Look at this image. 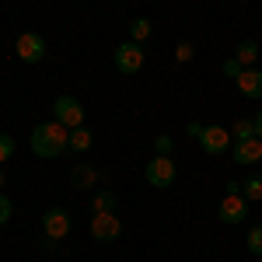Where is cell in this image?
I'll return each instance as SVG.
<instances>
[{
	"instance_id": "e0dca14e",
	"label": "cell",
	"mask_w": 262,
	"mask_h": 262,
	"mask_svg": "<svg viewBox=\"0 0 262 262\" xmlns=\"http://www.w3.org/2000/svg\"><path fill=\"white\" fill-rule=\"evenodd\" d=\"M245 245H248V252H252V255H262V224L248 227V238H245Z\"/></svg>"
},
{
	"instance_id": "ffe728a7",
	"label": "cell",
	"mask_w": 262,
	"mask_h": 262,
	"mask_svg": "<svg viewBox=\"0 0 262 262\" xmlns=\"http://www.w3.org/2000/svg\"><path fill=\"white\" fill-rule=\"evenodd\" d=\"M11 154H14V137L0 133V164H4V161H11Z\"/></svg>"
},
{
	"instance_id": "44dd1931",
	"label": "cell",
	"mask_w": 262,
	"mask_h": 262,
	"mask_svg": "<svg viewBox=\"0 0 262 262\" xmlns=\"http://www.w3.org/2000/svg\"><path fill=\"white\" fill-rule=\"evenodd\" d=\"M192 53H196L192 42H179V46H175V60H179V63H189V60H192Z\"/></svg>"
},
{
	"instance_id": "4316f807",
	"label": "cell",
	"mask_w": 262,
	"mask_h": 262,
	"mask_svg": "<svg viewBox=\"0 0 262 262\" xmlns=\"http://www.w3.org/2000/svg\"><path fill=\"white\" fill-rule=\"evenodd\" d=\"M0 189H4V168H0Z\"/></svg>"
},
{
	"instance_id": "5b68a950",
	"label": "cell",
	"mask_w": 262,
	"mask_h": 262,
	"mask_svg": "<svg viewBox=\"0 0 262 262\" xmlns=\"http://www.w3.org/2000/svg\"><path fill=\"white\" fill-rule=\"evenodd\" d=\"M112 63H116V70H122V74H137V70L143 67V46L133 42V39H126L122 46H116Z\"/></svg>"
},
{
	"instance_id": "6da1fadb",
	"label": "cell",
	"mask_w": 262,
	"mask_h": 262,
	"mask_svg": "<svg viewBox=\"0 0 262 262\" xmlns=\"http://www.w3.org/2000/svg\"><path fill=\"white\" fill-rule=\"evenodd\" d=\"M28 147L46 158V161H53V158H63L67 150H70V129L63 126V122H39L35 129H32V137H28Z\"/></svg>"
},
{
	"instance_id": "3957f363",
	"label": "cell",
	"mask_w": 262,
	"mask_h": 262,
	"mask_svg": "<svg viewBox=\"0 0 262 262\" xmlns=\"http://www.w3.org/2000/svg\"><path fill=\"white\" fill-rule=\"evenodd\" d=\"M70 227H74V221H70V213L63 210V206H49L46 213H42V231H46V242H63L67 234H70Z\"/></svg>"
},
{
	"instance_id": "52a82bcc",
	"label": "cell",
	"mask_w": 262,
	"mask_h": 262,
	"mask_svg": "<svg viewBox=\"0 0 262 262\" xmlns=\"http://www.w3.org/2000/svg\"><path fill=\"white\" fill-rule=\"evenodd\" d=\"M217 217L224 224H242L248 217V200H245L242 192H227L221 200V206H217Z\"/></svg>"
},
{
	"instance_id": "30bf717a",
	"label": "cell",
	"mask_w": 262,
	"mask_h": 262,
	"mask_svg": "<svg viewBox=\"0 0 262 262\" xmlns=\"http://www.w3.org/2000/svg\"><path fill=\"white\" fill-rule=\"evenodd\" d=\"M234 84H238V91H242L245 98H252V101L262 98V70H255V67H245Z\"/></svg>"
},
{
	"instance_id": "9a60e30c",
	"label": "cell",
	"mask_w": 262,
	"mask_h": 262,
	"mask_svg": "<svg viewBox=\"0 0 262 262\" xmlns=\"http://www.w3.org/2000/svg\"><path fill=\"white\" fill-rule=\"evenodd\" d=\"M150 32H154V25H150V18H133V25H129V39L133 42H147L150 39Z\"/></svg>"
},
{
	"instance_id": "d6986e66",
	"label": "cell",
	"mask_w": 262,
	"mask_h": 262,
	"mask_svg": "<svg viewBox=\"0 0 262 262\" xmlns=\"http://www.w3.org/2000/svg\"><path fill=\"white\" fill-rule=\"evenodd\" d=\"M242 196H245V200H248V203L262 200V179H248V182H245V185H242Z\"/></svg>"
},
{
	"instance_id": "4fadbf2b",
	"label": "cell",
	"mask_w": 262,
	"mask_h": 262,
	"mask_svg": "<svg viewBox=\"0 0 262 262\" xmlns=\"http://www.w3.org/2000/svg\"><path fill=\"white\" fill-rule=\"evenodd\" d=\"M91 143H95V133H91L88 126H77V129H70V150H74V154H84V150H91Z\"/></svg>"
},
{
	"instance_id": "5bb4252c",
	"label": "cell",
	"mask_w": 262,
	"mask_h": 262,
	"mask_svg": "<svg viewBox=\"0 0 262 262\" xmlns=\"http://www.w3.org/2000/svg\"><path fill=\"white\" fill-rule=\"evenodd\" d=\"M95 182H98V171H95L91 164L81 161L74 168V185H77V189H95Z\"/></svg>"
},
{
	"instance_id": "ac0fdd59",
	"label": "cell",
	"mask_w": 262,
	"mask_h": 262,
	"mask_svg": "<svg viewBox=\"0 0 262 262\" xmlns=\"http://www.w3.org/2000/svg\"><path fill=\"white\" fill-rule=\"evenodd\" d=\"M231 137H234V140H248V137H255V122H252V119H238V122H234V129H231Z\"/></svg>"
},
{
	"instance_id": "ba28073f",
	"label": "cell",
	"mask_w": 262,
	"mask_h": 262,
	"mask_svg": "<svg viewBox=\"0 0 262 262\" xmlns=\"http://www.w3.org/2000/svg\"><path fill=\"white\" fill-rule=\"evenodd\" d=\"M196 140H200V147L206 154H224L231 147V129H224V126H203V133Z\"/></svg>"
},
{
	"instance_id": "cb8c5ba5",
	"label": "cell",
	"mask_w": 262,
	"mask_h": 262,
	"mask_svg": "<svg viewBox=\"0 0 262 262\" xmlns=\"http://www.w3.org/2000/svg\"><path fill=\"white\" fill-rule=\"evenodd\" d=\"M245 67L238 60H234V56H231V60H224V74H227V77H234V81H238V74H242Z\"/></svg>"
},
{
	"instance_id": "603a6c76",
	"label": "cell",
	"mask_w": 262,
	"mask_h": 262,
	"mask_svg": "<svg viewBox=\"0 0 262 262\" xmlns=\"http://www.w3.org/2000/svg\"><path fill=\"white\" fill-rule=\"evenodd\" d=\"M11 210H14V206H11V196H4V192H0V227L11 221Z\"/></svg>"
},
{
	"instance_id": "7a4b0ae2",
	"label": "cell",
	"mask_w": 262,
	"mask_h": 262,
	"mask_svg": "<svg viewBox=\"0 0 262 262\" xmlns=\"http://www.w3.org/2000/svg\"><path fill=\"white\" fill-rule=\"evenodd\" d=\"M143 179L150 182L154 189H168V185H175L179 168H175V161H171V154H154V158L147 161V168H143Z\"/></svg>"
},
{
	"instance_id": "277c9868",
	"label": "cell",
	"mask_w": 262,
	"mask_h": 262,
	"mask_svg": "<svg viewBox=\"0 0 262 262\" xmlns=\"http://www.w3.org/2000/svg\"><path fill=\"white\" fill-rule=\"evenodd\" d=\"M53 116H56V122H63L67 129H77V126H84V105L74 95H60V98L53 101Z\"/></svg>"
},
{
	"instance_id": "8992f818",
	"label": "cell",
	"mask_w": 262,
	"mask_h": 262,
	"mask_svg": "<svg viewBox=\"0 0 262 262\" xmlns=\"http://www.w3.org/2000/svg\"><path fill=\"white\" fill-rule=\"evenodd\" d=\"M14 53H18L21 63H42L46 60V39L39 32H21L18 42H14Z\"/></svg>"
},
{
	"instance_id": "2e32d148",
	"label": "cell",
	"mask_w": 262,
	"mask_h": 262,
	"mask_svg": "<svg viewBox=\"0 0 262 262\" xmlns=\"http://www.w3.org/2000/svg\"><path fill=\"white\" fill-rule=\"evenodd\" d=\"M91 213H116V196L112 192H95L91 196Z\"/></svg>"
},
{
	"instance_id": "d4e9b609",
	"label": "cell",
	"mask_w": 262,
	"mask_h": 262,
	"mask_svg": "<svg viewBox=\"0 0 262 262\" xmlns=\"http://www.w3.org/2000/svg\"><path fill=\"white\" fill-rule=\"evenodd\" d=\"M185 133H189V137H200L203 126H200V122H189V126H185Z\"/></svg>"
},
{
	"instance_id": "9c48e42d",
	"label": "cell",
	"mask_w": 262,
	"mask_h": 262,
	"mask_svg": "<svg viewBox=\"0 0 262 262\" xmlns=\"http://www.w3.org/2000/svg\"><path fill=\"white\" fill-rule=\"evenodd\" d=\"M91 234H95V242H116L122 234V221L116 213H95L91 217Z\"/></svg>"
},
{
	"instance_id": "7c38bea8",
	"label": "cell",
	"mask_w": 262,
	"mask_h": 262,
	"mask_svg": "<svg viewBox=\"0 0 262 262\" xmlns=\"http://www.w3.org/2000/svg\"><path fill=\"white\" fill-rule=\"evenodd\" d=\"M259 56H262V46H259V42H252V39L238 42V49H234V60L242 63V67H255Z\"/></svg>"
},
{
	"instance_id": "484cf974",
	"label": "cell",
	"mask_w": 262,
	"mask_h": 262,
	"mask_svg": "<svg viewBox=\"0 0 262 262\" xmlns=\"http://www.w3.org/2000/svg\"><path fill=\"white\" fill-rule=\"evenodd\" d=\"M252 122H255V137H259V140H262V112H259V116H255V119H252Z\"/></svg>"
},
{
	"instance_id": "7402d4cb",
	"label": "cell",
	"mask_w": 262,
	"mask_h": 262,
	"mask_svg": "<svg viewBox=\"0 0 262 262\" xmlns=\"http://www.w3.org/2000/svg\"><path fill=\"white\" fill-rule=\"evenodd\" d=\"M171 147H175V140H171L168 133H161V137L154 140V150H158V154H171Z\"/></svg>"
},
{
	"instance_id": "8fae6325",
	"label": "cell",
	"mask_w": 262,
	"mask_h": 262,
	"mask_svg": "<svg viewBox=\"0 0 262 262\" xmlns=\"http://www.w3.org/2000/svg\"><path fill=\"white\" fill-rule=\"evenodd\" d=\"M234 161H238V164H255V161H262V140H259V137L234 140Z\"/></svg>"
}]
</instances>
